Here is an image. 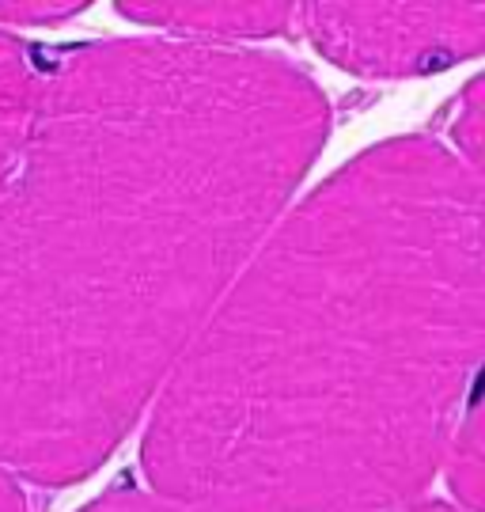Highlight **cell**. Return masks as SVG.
Instances as JSON below:
<instances>
[{"label":"cell","instance_id":"obj_9","mask_svg":"<svg viewBox=\"0 0 485 512\" xmlns=\"http://www.w3.org/2000/svg\"><path fill=\"white\" fill-rule=\"evenodd\" d=\"M84 512H190L179 501L152 494V490H110V494L95 497Z\"/></svg>","mask_w":485,"mask_h":512},{"label":"cell","instance_id":"obj_6","mask_svg":"<svg viewBox=\"0 0 485 512\" xmlns=\"http://www.w3.org/2000/svg\"><path fill=\"white\" fill-rule=\"evenodd\" d=\"M440 471L463 509L485 512V368L478 372L467 403L455 418Z\"/></svg>","mask_w":485,"mask_h":512},{"label":"cell","instance_id":"obj_2","mask_svg":"<svg viewBox=\"0 0 485 512\" xmlns=\"http://www.w3.org/2000/svg\"><path fill=\"white\" fill-rule=\"evenodd\" d=\"M485 368V202L436 137L364 148L285 209L148 410L190 512H391Z\"/></svg>","mask_w":485,"mask_h":512},{"label":"cell","instance_id":"obj_8","mask_svg":"<svg viewBox=\"0 0 485 512\" xmlns=\"http://www.w3.org/2000/svg\"><path fill=\"white\" fill-rule=\"evenodd\" d=\"M80 12V4H54V0H16V4H0V31L8 27H46L61 23Z\"/></svg>","mask_w":485,"mask_h":512},{"label":"cell","instance_id":"obj_1","mask_svg":"<svg viewBox=\"0 0 485 512\" xmlns=\"http://www.w3.org/2000/svg\"><path fill=\"white\" fill-rule=\"evenodd\" d=\"M330 129L254 46L110 38L46 61L0 194V463L95 475L148 418Z\"/></svg>","mask_w":485,"mask_h":512},{"label":"cell","instance_id":"obj_3","mask_svg":"<svg viewBox=\"0 0 485 512\" xmlns=\"http://www.w3.org/2000/svg\"><path fill=\"white\" fill-rule=\"evenodd\" d=\"M300 35L345 73L429 76L485 54V4H304Z\"/></svg>","mask_w":485,"mask_h":512},{"label":"cell","instance_id":"obj_5","mask_svg":"<svg viewBox=\"0 0 485 512\" xmlns=\"http://www.w3.org/2000/svg\"><path fill=\"white\" fill-rule=\"evenodd\" d=\"M46 61L31 42L0 31V194L19 164L27 133L35 122L38 95H42Z\"/></svg>","mask_w":485,"mask_h":512},{"label":"cell","instance_id":"obj_4","mask_svg":"<svg viewBox=\"0 0 485 512\" xmlns=\"http://www.w3.org/2000/svg\"><path fill=\"white\" fill-rule=\"evenodd\" d=\"M122 16L156 27L167 38L201 46H254L262 38L300 35L304 4L258 0H198V4H126Z\"/></svg>","mask_w":485,"mask_h":512},{"label":"cell","instance_id":"obj_7","mask_svg":"<svg viewBox=\"0 0 485 512\" xmlns=\"http://www.w3.org/2000/svg\"><path fill=\"white\" fill-rule=\"evenodd\" d=\"M448 133L451 156L459 160V167L467 171V179L485 202V73L470 80V88H463V95L455 99Z\"/></svg>","mask_w":485,"mask_h":512},{"label":"cell","instance_id":"obj_11","mask_svg":"<svg viewBox=\"0 0 485 512\" xmlns=\"http://www.w3.org/2000/svg\"><path fill=\"white\" fill-rule=\"evenodd\" d=\"M391 512H459V509H451L444 501H425V497H417V501L402 505V509H391Z\"/></svg>","mask_w":485,"mask_h":512},{"label":"cell","instance_id":"obj_10","mask_svg":"<svg viewBox=\"0 0 485 512\" xmlns=\"http://www.w3.org/2000/svg\"><path fill=\"white\" fill-rule=\"evenodd\" d=\"M0 512H31V501L19 486V475L0 463Z\"/></svg>","mask_w":485,"mask_h":512}]
</instances>
